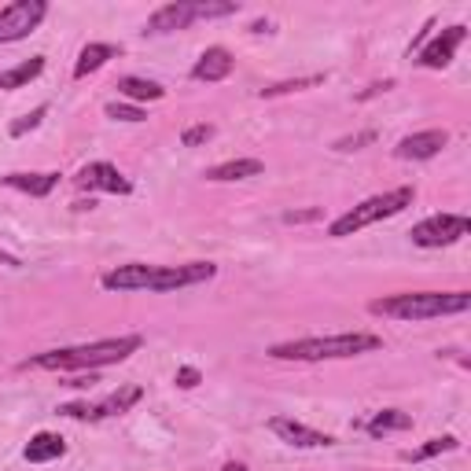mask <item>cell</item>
<instances>
[{"label":"cell","instance_id":"1","mask_svg":"<svg viewBox=\"0 0 471 471\" xmlns=\"http://www.w3.org/2000/svg\"><path fill=\"white\" fill-rule=\"evenodd\" d=\"M140 335H118V339H96L82 346H63V350H44L30 358L23 369H44V372H96L103 365L126 361L130 353L140 350Z\"/></svg>","mask_w":471,"mask_h":471},{"label":"cell","instance_id":"2","mask_svg":"<svg viewBox=\"0 0 471 471\" xmlns=\"http://www.w3.org/2000/svg\"><path fill=\"white\" fill-rule=\"evenodd\" d=\"M471 310L467 291H405V294H387V299H372L369 313L390 317V321H435V317H453Z\"/></svg>","mask_w":471,"mask_h":471},{"label":"cell","instance_id":"3","mask_svg":"<svg viewBox=\"0 0 471 471\" xmlns=\"http://www.w3.org/2000/svg\"><path fill=\"white\" fill-rule=\"evenodd\" d=\"M383 339L369 332H342V335H313V339H291L269 346V358L276 361H335V358H358V353L380 350Z\"/></svg>","mask_w":471,"mask_h":471},{"label":"cell","instance_id":"4","mask_svg":"<svg viewBox=\"0 0 471 471\" xmlns=\"http://www.w3.org/2000/svg\"><path fill=\"white\" fill-rule=\"evenodd\" d=\"M412 199H417V192H412L409 185L390 188V192H383V196H372V199L358 203L353 210H346L342 217H335L332 228H328V236H335V240H342V236H353V232H361V228H369V225H376V221H383V217L401 214L405 207H412Z\"/></svg>","mask_w":471,"mask_h":471},{"label":"cell","instance_id":"5","mask_svg":"<svg viewBox=\"0 0 471 471\" xmlns=\"http://www.w3.org/2000/svg\"><path fill=\"white\" fill-rule=\"evenodd\" d=\"M471 232V221L464 214H435L420 225H412V244L417 247H449L457 240H464V236Z\"/></svg>","mask_w":471,"mask_h":471},{"label":"cell","instance_id":"6","mask_svg":"<svg viewBox=\"0 0 471 471\" xmlns=\"http://www.w3.org/2000/svg\"><path fill=\"white\" fill-rule=\"evenodd\" d=\"M44 15H48L44 0H15V5L0 8V44H12V41L30 37L41 26Z\"/></svg>","mask_w":471,"mask_h":471},{"label":"cell","instance_id":"7","mask_svg":"<svg viewBox=\"0 0 471 471\" xmlns=\"http://www.w3.org/2000/svg\"><path fill=\"white\" fill-rule=\"evenodd\" d=\"M217 276L214 262H188V265H159L151 291H181V287H196Z\"/></svg>","mask_w":471,"mask_h":471},{"label":"cell","instance_id":"8","mask_svg":"<svg viewBox=\"0 0 471 471\" xmlns=\"http://www.w3.org/2000/svg\"><path fill=\"white\" fill-rule=\"evenodd\" d=\"M78 188H89V192H111V196H130L133 185L130 177H122V169L111 166V162H89L82 166V173L74 177Z\"/></svg>","mask_w":471,"mask_h":471},{"label":"cell","instance_id":"9","mask_svg":"<svg viewBox=\"0 0 471 471\" xmlns=\"http://www.w3.org/2000/svg\"><path fill=\"white\" fill-rule=\"evenodd\" d=\"M269 431H273L280 442L294 446V449H324V446L335 442L332 435H324V431H317V428H306V424L291 420V417H273V420H269Z\"/></svg>","mask_w":471,"mask_h":471},{"label":"cell","instance_id":"10","mask_svg":"<svg viewBox=\"0 0 471 471\" xmlns=\"http://www.w3.org/2000/svg\"><path fill=\"white\" fill-rule=\"evenodd\" d=\"M199 19V0H177V5H162L148 19V34H173V30H188Z\"/></svg>","mask_w":471,"mask_h":471},{"label":"cell","instance_id":"11","mask_svg":"<svg viewBox=\"0 0 471 471\" xmlns=\"http://www.w3.org/2000/svg\"><path fill=\"white\" fill-rule=\"evenodd\" d=\"M464 37H467V26H446L424 52H420V67H428V71H442V67H449L453 63V55H457V48L464 44Z\"/></svg>","mask_w":471,"mask_h":471},{"label":"cell","instance_id":"12","mask_svg":"<svg viewBox=\"0 0 471 471\" xmlns=\"http://www.w3.org/2000/svg\"><path fill=\"white\" fill-rule=\"evenodd\" d=\"M446 144H449V133H446V130H424V133L401 137L398 148H394V155L405 159V162H424V159H435Z\"/></svg>","mask_w":471,"mask_h":471},{"label":"cell","instance_id":"13","mask_svg":"<svg viewBox=\"0 0 471 471\" xmlns=\"http://www.w3.org/2000/svg\"><path fill=\"white\" fill-rule=\"evenodd\" d=\"M159 265H144V262H130V265H118L111 273H103V287L107 291H151Z\"/></svg>","mask_w":471,"mask_h":471},{"label":"cell","instance_id":"14","mask_svg":"<svg viewBox=\"0 0 471 471\" xmlns=\"http://www.w3.org/2000/svg\"><path fill=\"white\" fill-rule=\"evenodd\" d=\"M140 398H144V390H140L137 383H130V387H118V390H114V394H107L100 405H89V424L107 420V417H122V412H130Z\"/></svg>","mask_w":471,"mask_h":471},{"label":"cell","instance_id":"15","mask_svg":"<svg viewBox=\"0 0 471 471\" xmlns=\"http://www.w3.org/2000/svg\"><path fill=\"white\" fill-rule=\"evenodd\" d=\"M228 74H232V52L221 48V44L207 48V52L199 55V63L192 67V78H196V82H225Z\"/></svg>","mask_w":471,"mask_h":471},{"label":"cell","instance_id":"16","mask_svg":"<svg viewBox=\"0 0 471 471\" xmlns=\"http://www.w3.org/2000/svg\"><path fill=\"white\" fill-rule=\"evenodd\" d=\"M67 453V442L59 438V435H52V431H37L30 442H26V449H23V457L30 460V464H48V460H59Z\"/></svg>","mask_w":471,"mask_h":471},{"label":"cell","instance_id":"17","mask_svg":"<svg viewBox=\"0 0 471 471\" xmlns=\"http://www.w3.org/2000/svg\"><path fill=\"white\" fill-rule=\"evenodd\" d=\"M5 185L15 188V192H26L34 199H44L55 185H59V173H8Z\"/></svg>","mask_w":471,"mask_h":471},{"label":"cell","instance_id":"18","mask_svg":"<svg viewBox=\"0 0 471 471\" xmlns=\"http://www.w3.org/2000/svg\"><path fill=\"white\" fill-rule=\"evenodd\" d=\"M262 162L258 159H232V162H221V166H210L203 177L207 181H247V177H262Z\"/></svg>","mask_w":471,"mask_h":471},{"label":"cell","instance_id":"19","mask_svg":"<svg viewBox=\"0 0 471 471\" xmlns=\"http://www.w3.org/2000/svg\"><path fill=\"white\" fill-rule=\"evenodd\" d=\"M114 55H118L114 44H85L82 55H78V63H74V78H89V74H96L100 67L111 63Z\"/></svg>","mask_w":471,"mask_h":471},{"label":"cell","instance_id":"20","mask_svg":"<svg viewBox=\"0 0 471 471\" xmlns=\"http://www.w3.org/2000/svg\"><path fill=\"white\" fill-rule=\"evenodd\" d=\"M41 71H44V55H30L26 63H19V67H12V71H0V89H5V92L23 89V85H30L34 78H41Z\"/></svg>","mask_w":471,"mask_h":471},{"label":"cell","instance_id":"21","mask_svg":"<svg viewBox=\"0 0 471 471\" xmlns=\"http://www.w3.org/2000/svg\"><path fill=\"white\" fill-rule=\"evenodd\" d=\"M118 92H122L126 100H133L137 107L140 103H155V100H162L166 96V89L159 85V82H148V78H122V82H118Z\"/></svg>","mask_w":471,"mask_h":471},{"label":"cell","instance_id":"22","mask_svg":"<svg viewBox=\"0 0 471 471\" xmlns=\"http://www.w3.org/2000/svg\"><path fill=\"white\" fill-rule=\"evenodd\" d=\"M405 428H412V417H409V412H398V409H383V412H376V417L369 420V435L372 438H383V435L405 431Z\"/></svg>","mask_w":471,"mask_h":471},{"label":"cell","instance_id":"23","mask_svg":"<svg viewBox=\"0 0 471 471\" xmlns=\"http://www.w3.org/2000/svg\"><path fill=\"white\" fill-rule=\"evenodd\" d=\"M460 442L453 438V435H442V438H431V442H424L420 449H412L409 453V460H431V457H438V453H453Z\"/></svg>","mask_w":471,"mask_h":471},{"label":"cell","instance_id":"24","mask_svg":"<svg viewBox=\"0 0 471 471\" xmlns=\"http://www.w3.org/2000/svg\"><path fill=\"white\" fill-rule=\"evenodd\" d=\"M313 85H324V74H313V78H294V82L269 85V89H262V100H269V96H284V92H303V89H313Z\"/></svg>","mask_w":471,"mask_h":471},{"label":"cell","instance_id":"25","mask_svg":"<svg viewBox=\"0 0 471 471\" xmlns=\"http://www.w3.org/2000/svg\"><path fill=\"white\" fill-rule=\"evenodd\" d=\"M107 118H114V122H144V107H137V103H107Z\"/></svg>","mask_w":471,"mask_h":471},{"label":"cell","instance_id":"26","mask_svg":"<svg viewBox=\"0 0 471 471\" xmlns=\"http://www.w3.org/2000/svg\"><path fill=\"white\" fill-rule=\"evenodd\" d=\"M44 114H48V107H37V111H30V114H23L19 122H12V137H26L30 130H37L41 122H44Z\"/></svg>","mask_w":471,"mask_h":471},{"label":"cell","instance_id":"27","mask_svg":"<svg viewBox=\"0 0 471 471\" xmlns=\"http://www.w3.org/2000/svg\"><path fill=\"white\" fill-rule=\"evenodd\" d=\"M210 137H214V126L199 122V126H188V130L181 133V144H185V148H199V144H207Z\"/></svg>","mask_w":471,"mask_h":471},{"label":"cell","instance_id":"28","mask_svg":"<svg viewBox=\"0 0 471 471\" xmlns=\"http://www.w3.org/2000/svg\"><path fill=\"white\" fill-rule=\"evenodd\" d=\"M173 383H177V387H185V390H192V387L203 383V372L192 369V365H181V369H177V376H173Z\"/></svg>","mask_w":471,"mask_h":471},{"label":"cell","instance_id":"29","mask_svg":"<svg viewBox=\"0 0 471 471\" xmlns=\"http://www.w3.org/2000/svg\"><path fill=\"white\" fill-rule=\"evenodd\" d=\"M372 140H376V133L369 130V133H358V137H346V140H339L335 148H339V151H358L361 144H372Z\"/></svg>","mask_w":471,"mask_h":471},{"label":"cell","instance_id":"30","mask_svg":"<svg viewBox=\"0 0 471 471\" xmlns=\"http://www.w3.org/2000/svg\"><path fill=\"white\" fill-rule=\"evenodd\" d=\"M313 217H321V210H306V214H287L284 221H313Z\"/></svg>","mask_w":471,"mask_h":471},{"label":"cell","instance_id":"31","mask_svg":"<svg viewBox=\"0 0 471 471\" xmlns=\"http://www.w3.org/2000/svg\"><path fill=\"white\" fill-rule=\"evenodd\" d=\"M225 471H247L244 464H225Z\"/></svg>","mask_w":471,"mask_h":471}]
</instances>
